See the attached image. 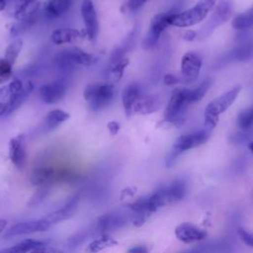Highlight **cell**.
Returning <instances> with one entry per match:
<instances>
[{
    "label": "cell",
    "instance_id": "cell-23",
    "mask_svg": "<svg viewBox=\"0 0 253 253\" xmlns=\"http://www.w3.org/2000/svg\"><path fill=\"white\" fill-rule=\"evenodd\" d=\"M160 100L157 96H143L140 97L132 107V113H138L140 115H148L156 112L160 108Z\"/></svg>",
    "mask_w": 253,
    "mask_h": 253
},
{
    "label": "cell",
    "instance_id": "cell-33",
    "mask_svg": "<svg viewBox=\"0 0 253 253\" xmlns=\"http://www.w3.org/2000/svg\"><path fill=\"white\" fill-rule=\"evenodd\" d=\"M36 21H37V16H34L32 18H29L23 21H19L17 24H14L11 27V35L13 37H17L21 35L25 31H27L30 27H32L36 23Z\"/></svg>",
    "mask_w": 253,
    "mask_h": 253
},
{
    "label": "cell",
    "instance_id": "cell-4",
    "mask_svg": "<svg viewBox=\"0 0 253 253\" xmlns=\"http://www.w3.org/2000/svg\"><path fill=\"white\" fill-rule=\"evenodd\" d=\"M216 0H200L194 7L173 15L169 19V25L186 28L202 22L213 8Z\"/></svg>",
    "mask_w": 253,
    "mask_h": 253
},
{
    "label": "cell",
    "instance_id": "cell-10",
    "mask_svg": "<svg viewBox=\"0 0 253 253\" xmlns=\"http://www.w3.org/2000/svg\"><path fill=\"white\" fill-rule=\"evenodd\" d=\"M241 90V86L237 85L226 91L222 95L216 97L212 101H211L205 110V115H211L214 117H218L219 114L226 111L235 101L239 92Z\"/></svg>",
    "mask_w": 253,
    "mask_h": 253
},
{
    "label": "cell",
    "instance_id": "cell-8",
    "mask_svg": "<svg viewBox=\"0 0 253 253\" xmlns=\"http://www.w3.org/2000/svg\"><path fill=\"white\" fill-rule=\"evenodd\" d=\"M210 134H211V130L207 128L182 134L174 142L172 150L180 155L184 151L198 147L204 144L205 142H207V140L210 137Z\"/></svg>",
    "mask_w": 253,
    "mask_h": 253
},
{
    "label": "cell",
    "instance_id": "cell-11",
    "mask_svg": "<svg viewBox=\"0 0 253 253\" xmlns=\"http://www.w3.org/2000/svg\"><path fill=\"white\" fill-rule=\"evenodd\" d=\"M81 15L85 25V35L91 42H95L99 33V23L92 0H83L81 4Z\"/></svg>",
    "mask_w": 253,
    "mask_h": 253
},
{
    "label": "cell",
    "instance_id": "cell-13",
    "mask_svg": "<svg viewBox=\"0 0 253 253\" xmlns=\"http://www.w3.org/2000/svg\"><path fill=\"white\" fill-rule=\"evenodd\" d=\"M9 157L14 166L22 170L27 161L26 140L24 134H18L9 141Z\"/></svg>",
    "mask_w": 253,
    "mask_h": 253
},
{
    "label": "cell",
    "instance_id": "cell-27",
    "mask_svg": "<svg viewBox=\"0 0 253 253\" xmlns=\"http://www.w3.org/2000/svg\"><path fill=\"white\" fill-rule=\"evenodd\" d=\"M69 117H70L69 114L62 110H58V109L52 110L47 114L45 118V121H44L45 128L48 130H52L56 128L60 124L67 121Z\"/></svg>",
    "mask_w": 253,
    "mask_h": 253
},
{
    "label": "cell",
    "instance_id": "cell-32",
    "mask_svg": "<svg viewBox=\"0 0 253 253\" xmlns=\"http://www.w3.org/2000/svg\"><path fill=\"white\" fill-rule=\"evenodd\" d=\"M228 141L233 145H243L251 141V132L250 130L239 129L231 133L228 137Z\"/></svg>",
    "mask_w": 253,
    "mask_h": 253
},
{
    "label": "cell",
    "instance_id": "cell-21",
    "mask_svg": "<svg viewBox=\"0 0 253 253\" xmlns=\"http://www.w3.org/2000/svg\"><path fill=\"white\" fill-rule=\"evenodd\" d=\"M138 31H139L138 25H135L133 27V29L131 30V32L123 41V42L112 51V54H111V62L112 63L115 64L120 59L124 58V56L126 52H128L129 50L132 49V47L135 44V41H136V38H137Z\"/></svg>",
    "mask_w": 253,
    "mask_h": 253
},
{
    "label": "cell",
    "instance_id": "cell-18",
    "mask_svg": "<svg viewBox=\"0 0 253 253\" xmlns=\"http://www.w3.org/2000/svg\"><path fill=\"white\" fill-rule=\"evenodd\" d=\"M126 224V218L122 213L110 212L100 216L97 219L96 227L98 231L105 234L108 231L117 230Z\"/></svg>",
    "mask_w": 253,
    "mask_h": 253
},
{
    "label": "cell",
    "instance_id": "cell-26",
    "mask_svg": "<svg viewBox=\"0 0 253 253\" xmlns=\"http://www.w3.org/2000/svg\"><path fill=\"white\" fill-rule=\"evenodd\" d=\"M44 244L43 242L36 239H25L11 247H7L0 250V253H29L34 248Z\"/></svg>",
    "mask_w": 253,
    "mask_h": 253
},
{
    "label": "cell",
    "instance_id": "cell-17",
    "mask_svg": "<svg viewBox=\"0 0 253 253\" xmlns=\"http://www.w3.org/2000/svg\"><path fill=\"white\" fill-rule=\"evenodd\" d=\"M252 56V44L251 42H245L238 44L235 48L230 50L229 52L222 55L220 59L216 62L217 66H221L227 64L232 61H247Z\"/></svg>",
    "mask_w": 253,
    "mask_h": 253
},
{
    "label": "cell",
    "instance_id": "cell-12",
    "mask_svg": "<svg viewBox=\"0 0 253 253\" xmlns=\"http://www.w3.org/2000/svg\"><path fill=\"white\" fill-rule=\"evenodd\" d=\"M50 224L43 218L36 219V220H28L18 222L12 225L9 229H7L4 233L5 237H12L24 234H31L36 232H42L46 231L50 228Z\"/></svg>",
    "mask_w": 253,
    "mask_h": 253
},
{
    "label": "cell",
    "instance_id": "cell-3",
    "mask_svg": "<svg viewBox=\"0 0 253 253\" xmlns=\"http://www.w3.org/2000/svg\"><path fill=\"white\" fill-rule=\"evenodd\" d=\"M116 96L115 86L111 83H92L85 87L84 99L89 103L90 110L97 112L109 106Z\"/></svg>",
    "mask_w": 253,
    "mask_h": 253
},
{
    "label": "cell",
    "instance_id": "cell-29",
    "mask_svg": "<svg viewBox=\"0 0 253 253\" xmlns=\"http://www.w3.org/2000/svg\"><path fill=\"white\" fill-rule=\"evenodd\" d=\"M211 85V80L210 78H207L197 88H195L194 90H190L189 103L191 104V103H196L201 101L206 95V93L208 92V90L210 89Z\"/></svg>",
    "mask_w": 253,
    "mask_h": 253
},
{
    "label": "cell",
    "instance_id": "cell-45",
    "mask_svg": "<svg viewBox=\"0 0 253 253\" xmlns=\"http://www.w3.org/2000/svg\"><path fill=\"white\" fill-rule=\"evenodd\" d=\"M6 226H7V220L3 219V218H0V234L4 231Z\"/></svg>",
    "mask_w": 253,
    "mask_h": 253
},
{
    "label": "cell",
    "instance_id": "cell-28",
    "mask_svg": "<svg viewBox=\"0 0 253 253\" xmlns=\"http://www.w3.org/2000/svg\"><path fill=\"white\" fill-rule=\"evenodd\" d=\"M252 24H253V12H252V9H250L245 13H241L235 16L234 19L232 20L231 26L233 29L239 32H244V31L250 30L252 27Z\"/></svg>",
    "mask_w": 253,
    "mask_h": 253
},
{
    "label": "cell",
    "instance_id": "cell-25",
    "mask_svg": "<svg viewBox=\"0 0 253 253\" xmlns=\"http://www.w3.org/2000/svg\"><path fill=\"white\" fill-rule=\"evenodd\" d=\"M118 244L117 240L108 234H103L100 237L94 239L92 242L88 244L86 247L87 253H98L107 248L116 246Z\"/></svg>",
    "mask_w": 253,
    "mask_h": 253
},
{
    "label": "cell",
    "instance_id": "cell-40",
    "mask_svg": "<svg viewBox=\"0 0 253 253\" xmlns=\"http://www.w3.org/2000/svg\"><path fill=\"white\" fill-rule=\"evenodd\" d=\"M163 82L168 85V86H173L175 84H178L180 83V79L178 77H176L175 75L173 74H170V73H167L164 75L163 77Z\"/></svg>",
    "mask_w": 253,
    "mask_h": 253
},
{
    "label": "cell",
    "instance_id": "cell-15",
    "mask_svg": "<svg viewBox=\"0 0 253 253\" xmlns=\"http://www.w3.org/2000/svg\"><path fill=\"white\" fill-rule=\"evenodd\" d=\"M165 205L176 204L180 202L186 195L187 185L184 180L177 179L174 180L171 184L163 186L160 188Z\"/></svg>",
    "mask_w": 253,
    "mask_h": 253
},
{
    "label": "cell",
    "instance_id": "cell-34",
    "mask_svg": "<svg viewBox=\"0 0 253 253\" xmlns=\"http://www.w3.org/2000/svg\"><path fill=\"white\" fill-rule=\"evenodd\" d=\"M129 60L127 58H122L118 62L115 63L114 67L111 70V77L114 79V81H120L124 75V71L126 67L128 65Z\"/></svg>",
    "mask_w": 253,
    "mask_h": 253
},
{
    "label": "cell",
    "instance_id": "cell-5",
    "mask_svg": "<svg viewBox=\"0 0 253 253\" xmlns=\"http://www.w3.org/2000/svg\"><path fill=\"white\" fill-rule=\"evenodd\" d=\"M232 2L231 0H220L212 14L211 15L208 22L202 27V29L197 33V39H206L209 37L217 27L224 24L229 20L232 14Z\"/></svg>",
    "mask_w": 253,
    "mask_h": 253
},
{
    "label": "cell",
    "instance_id": "cell-16",
    "mask_svg": "<svg viewBox=\"0 0 253 253\" xmlns=\"http://www.w3.org/2000/svg\"><path fill=\"white\" fill-rule=\"evenodd\" d=\"M79 204V197L78 196H73L72 198L69 199V201L60 209L46 214L43 219H45L50 225H53L57 222L63 221L71 217L76 211L77 207Z\"/></svg>",
    "mask_w": 253,
    "mask_h": 253
},
{
    "label": "cell",
    "instance_id": "cell-43",
    "mask_svg": "<svg viewBox=\"0 0 253 253\" xmlns=\"http://www.w3.org/2000/svg\"><path fill=\"white\" fill-rule=\"evenodd\" d=\"M183 39L185 41L188 42H192L194 40L197 39V32L194 30H187L184 34H183Z\"/></svg>",
    "mask_w": 253,
    "mask_h": 253
},
{
    "label": "cell",
    "instance_id": "cell-6",
    "mask_svg": "<svg viewBox=\"0 0 253 253\" xmlns=\"http://www.w3.org/2000/svg\"><path fill=\"white\" fill-rule=\"evenodd\" d=\"M176 14L177 13L173 9H170L167 12L156 14L152 18L149 26V31L142 42V46L144 49H152L157 45L161 34L169 26L170 17Z\"/></svg>",
    "mask_w": 253,
    "mask_h": 253
},
{
    "label": "cell",
    "instance_id": "cell-36",
    "mask_svg": "<svg viewBox=\"0 0 253 253\" xmlns=\"http://www.w3.org/2000/svg\"><path fill=\"white\" fill-rule=\"evenodd\" d=\"M237 233L240 237V239L249 247L253 246V236L251 233H249L246 229H244L243 227H238L237 228Z\"/></svg>",
    "mask_w": 253,
    "mask_h": 253
},
{
    "label": "cell",
    "instance_id": "cell-20",
    "mask_svg": "<svg viewBox=\"0 0 253 253\" xmlns=\"http://www.w3.org/2000/svg\"><path fill=\"white\" fill-rule=\"evenodd\" d=\"M61 52L75 67H77V65L89 66L96 61V58L92 54L87 53L78 47H69L61 50Z\"/></svg>",
    "mask_w": 253,
    "mask_h": 253
},
{
    "label": "cell",
    "instance_id": "cell-37",
    "mask_svg": "<svg viewBox=\"0 0 253 253\" xmlns=\"http://www.w3.org/2000/svg\"><path fill=\"white\" fill-rule=\"evenodd\" d=\"M29 253H63V252L61 250L57 249V248L42 244L41 246H38V247L34 248Z\"/></svg>",
    "mask_w": 253,
    "mask_h": 253
},
{
    "label": "cell",
    "instance_id": "cell-9",
    "mask_svg": "<svg viewBox=\"0 0 253 253\" xmlns=\"http://www.w3.org/2000/svg\"><path fill=\"white\" fill-rule=\"evenodd\" d=\"M68 81L65 78H60L52 82L43 84L39 90V95L46 104H55L61 101L66 93Z\"/></svg>",
    "mask_w": 253,
    "mask_h": 253
},
{
    "label": "cell",
    "instance_id": "cell-39",
    "mask_svg": "<svg viewBox=\"0 0 253 253\" xmlns=\"http://www.w3.org/2000/svg\"><path fill=\"white\" fill-rule=\"evenodd\" d=\"M148 0H128L125 7L128 11H136L138 10L143 4H145Z\"/></svg>",
    "mask_w": 253,
    "mask_h": 253
},
{
    "label": "cell",
    "instance_id": "cell-2",
    "mask_svg": "<svg viewBox=\"0 0 253 253\" xmlns=\"http://www.w3.org/2000/svg\"><path fill=\"white\" fill-rule=\"evenodd\" d=\"M189 91L187 88H176L170 97V101L164 111V121L162 124L180 126L184 121V114L188 108Z\"/></svg>",
    "mask_w": 253,
    "mask_h": 253
},
{
    "label": "cell",
    "instance_id": "cell-35",
    "mask_svg": "<svg viewBox=\"0 0 253 253\" xmlns=\"http://www.w3.org/2000/svg\"><path fill=\"white\" fill-rule=\"evenodd\" d=\"M13 65L5 58H0V84L8 81L12 76Z\"/></svg>",
    "mask_w": 253,
    "mask_h": 253
},
{
    "label": "cell",
    "instance_id": "cell-14",
    "mask_svg": "<svg viewBox=\"0 0 253 253\" xmlns=\"http://www.w3.org/2000/svg\"><path fill=\"white\" fill-rule=\"evenodd\" d=\"M175 235L177 239L184 243H193L205 239L207 232L193 223L183 222L175 228Z\"/></svg>",
    "mask_w": 253,
    "mask_h": 253
},
{
    "label": "cell",
    "instance_id": "cell-47",
    "mask_svg": "<svg viewBox=\"0 0 253 253\" xmlns=\"http://www.w3.org/2000/svg\"><path fill=\"white\" fill-rule=\"evenodd\" d=\"M128 191H129V189H126V190H124V191H123V193H122V197H124L125 195H126V196H127V195H128ZM133 193H135V189H134V190H132V191H131V193H130L129 195H130V196H132V195H133Z\"/></svg>",
    "mask_w": 253,
    "mask_h": 253
},
{
    "label": "cell",
    "instance_id": "cell-7",
    "mask_svg": "<svg viewBox=\"0 0 253 253\" xmlns=\"http://www.w3.org/2000/svg\"><path fill=\"white\" fill-rule=\"evenodd\" d=\"M202 57L194 51L186 52L181 60V79L180 82L190 84L198 79L202 69Z\"/></svg>",
    "mask_w": 253,
    "mask_h": 253
},
{
    "label": "cell",
    "instance_id": "cell-31",
    "mask_svg": "<svg viewBox=\"0 0 253 253\" xmlns=\"http://www.w3.org/2000/svg\"><path fill=\"white\" fill-rule=\"evenodd\" d=\"M252 119H253V110L251 107L240 112L236 119V124L239 129H242V130L250 129L252 125Z\"/></svg>",
    "mask_w": 253,
    "mask_h": 253
},
{
    "label": "cell",
    "instance_id": "cell-22",
    "mask_svg": "<svg viewBox=\"0 0 253 253\" xmlns=\"http://www.w3.org/2000/svg\"><path fill=\"white\" fill-rule=\"evenodd\" d=\"M84 34L73 28H59L52 32L51 41L55 44H62L67 42H73L79 39H81Z\"/></svg>",
    "mask_w": 253,
    "mask_h": 253
},
{
    "label": "cell",
    "instance_id": "cell-46",
    "mask_svg": "<svg viewBox=\"0 0 253 253\" xmlns=\"http://www.w3.org/2000/svg\"><path fill=\"white\" fill-rule=\"evenodd\" d=\"M10 0H0V11L4 10Z\"/></svg>",
    "mask_w": 253,
    "mask_h": 253
},
{
    "label": "cell",
    "instance_id": "cell-41",
    "mask_svg": "<svg viewBox=\"0 0 253 253\" xmlns=\"http://www.w3.org/2000/svg\"><path fill=\"white\" fill-rule=\"evenodd\" d=\"M107 127H108L111 134H117L120 130V124L116 121H112V122L108 123Z\"/></svg>",
    "mask_w": 253,
    "mask_h": 253
},
{
    "label": "cell",
    "instance_id": "cell-24",
    "mask_svg": "<svg viewBox=\"0 0 253 253\" xmlns=\"http://www.w3.org/2000/svg\"><path fill=\"white\" fill-rule=\"evenodd\" d=\"M74 0H48L44 6L45 17L52 20L62 16L71 7Z\"/></svg>",
    "mask_w": 253,
    "mask_h": 253
},
{
    "label": "cell",
    "instance_id": "cell-48",
    "mask_svg": "<svg viewBox=\"0 0 253 253\" xmlns=\"http://www.w3.org/2000/svg\"><path fill=\"white\" fill-rule=\"evenodd\" d=\"M183 253H189V251H187V252H183Z\"/></svg>",
    "mask_w": 253,
    "mask_h": 253
},
{
    "label": "cell",
    "instance_id": "cell-42",
    "mask_svg": "<svg viewBox=\"0 0 253 253\" xmlns=\"http://www.w3.org/2000/svg\"><path fill=\"white\" fill-rule=\"evenodd\" d=\"M127 253H148V249L144 245H136L130 247L127 250Z\"/></svg>",
    "mask_w": 253,
    "mask_h": 253
},
{
    "label": "cell",
    "instance_id": "cell-30",
    "mask_svg": "<svg viewBox=\"0 0 253 253\" xmlns=\"http://www.w3.org/2000/svg\"><path fill=\"white\" fill-rule=\"evenodd\" d=\"M23 47V41L21 39H18L11 42L5 49V55L3 58H5L8 62H10L12 65H14L18 55L21 52V49Z\"/></svg>",
    "mask_w": 253,
    "mask_h": 253
},
{
    "label": "cell",
    "instance_id": "cell-19",
    "mask_svg": "<svg viewBox=\"0 0 253 253\" xmlns=\"http://www.w3.org/2000/svg\"><path fill=\"white\" fill-rule=\"evenodd\" d=\"M141 97V88L138 83L128 84L122 93V101L126 117H130L132 114V107L135 102Z\"/></svg>",
    "mask_w": 253,
    "mask_h": 253
},
{
    "label": "cell",
    "instance_id": "cell-44",
    "mask_svg": "<svg viewBox=\"0 0 253 253\" xmlns=\"http://www.w3.org/2000/svg\"><path fill=\"white\" fill-rule=\"evenodd\" d=\"M35 1H38V0H15V4H16V8L17 7H20L24 4H27V3H31V2H35Z\"/></svg>",
    "mask_w": 253,
    "mask_h": 253
},
{
    "label": "cell",
    "instance_id": "cell-1",
    "mask_svg": "<svg viewBox=\"0 0 253 253\" xmlns=\"http://www.w3.org/2000/svg\"><path fill=\"white\" fill-rule=\"evenodd\" d=\"M34 90V84L28 81L25 85L19 79H14L0 88V117L16 111Z\"/></svg>",
    "mask_w": 253,
    "mask_h": 253
},
{
    "label": "cell",
    "instance_id": "cell-38",
    "mask_svg": "<svg viewBox=\"0 0 253 253\" xmlns=\"http://www.w3.org/2000/svg\"><path fill=\"white\" fill-rule=\"evenodd\" d=\"M46 194H47V188H41V189H39V191L32 198V200L30 202V205H37V204L41 203L45 198Z\"/></svg>",
    "mask_w": 253,
    "mask_h": 253
}]
</instances>
